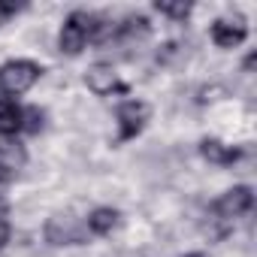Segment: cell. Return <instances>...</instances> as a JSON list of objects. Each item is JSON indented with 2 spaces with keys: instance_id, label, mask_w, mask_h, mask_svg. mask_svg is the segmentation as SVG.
<instances>
[{
  "instance_id": "7c38bea8",
  "label": "cell",
  "mask_w": 257,
  "mask_h": 257,
  "mask_svg": "<svg viewBox=\"0 0 257 257\" xmlns=\"http://www.w3.org/2000/svg\"><path fill=\"white\" fill-rule=\"evenodd\" d=\"M46 127V112L40 106H22V134H40Z\"/></svg>"
},
{
  "instance_id": "52a82bcc",
  "label": "cell",
  "mask_w": 257,
  "mask_h": 257,
  "mask_svg": "<svg viewBox=\"0 0 257 257\" xmlns=\"http://www.w3.org/2000/svg\"><path fill=\"white\" fill-rule=\"evenodd\" d=\"M85 85H88L97 97H109V94L127 91V85H121V79H118L115 67H112V64H106V61H97V64H91V67H88V73H85Z\"/></svg>"
},
{
  "instance_id": "ba28073f",
  "label": "cell",
  "mask_w": 257,
  "mask_h": 257,
  "mask_svg": "<svg viewBox=\"0 0 257 257\" xmlns=\"http://www.w3.org/2000/svg\"><path fill=\"white\" fill-rule=\"evenodd\" d=\"M200 155H203L209 164H215V167H233V164L242 158L239 149H233V146H227V143H221V140H203V143H200Z\"/></svg>"
},
{
  "instance_id": "3957f363",
  "label": "cell",
  "mask_w": 257,
  "mask_h": 257,
  "mask_svg": "<svg viewBox=\"0 0 257 257\" xmlns=\"http://www.w3.org/2000/svg\"><path fill=\"white\" fill-rule=\"evenodd\" d=\"M251 206H254V191H251L248 185H236V188L224 191V194L212 203V221L230 227V221L248 215Z\"/></svg>"
},
{
  "instance_id": "6da1fadb",
  "label": "cell",
  "mask_w": 257,
  "mask_h": 257,
  "mask_svg": "<svg viewBox=\"0 0 257 257\" xmlns=\"http://www.w3.org/2000/svg\"><path fill=\"white\" fill-rule=\"evenodd\" d=\"M94 25H97V16L88 13V10H73L67 19H64V28L58 34V49L70 58L82 55L85 46L91 43L94 37Z\"/></svg>"
},
{
  "instance_id": "9c48e42d",
  "label": "cell",
  "mask_w": 257,
  "mask_h": 257,
  "mask_svg": "<svg viewBox=\"0 0 257 257\" xmlns=\"http://www.w3.org/2000/svg\"><path fill=\"white\" fill-rule=\"evenodd\" d=\"M118 221H121L118 209H112V206H97V209L85 218V230H88V236H109V233L118 227Z\"/></svg>"
},
{
  "instance_id": "9a60e30c",
  "label": "cell",
  "mask_w": 257,
  "mask_h": 257,
  "mask_svg": "<svg viewBox=\"0 0 257 257\" xmlns=\"http://www.w3.org/2000/svg\"><path fill=\"white\" fill-rule=\"evenodd\" d=\"M10 236H13V227H10V221H0V251H4V248L10 245Z\"/></svg>"
},
{
  "instance_id": "5bb4252c",
  "label": "cell",
  "mask_w": 257,
  "mask_h": 257,
  "mask_svg": "<svg viewBox=\"0 0 257 257\" xmlns=\"http://www.w3.org/2000/svg\"><path fill=\"white\" fill-rule=\"evenodd\" d=\"M25 7L22 4H0V19H10V16H19Z\"/></svg>"
},
{
  "instance_id": "5b68a950",
  "label": "cell",
  "mask_w": 257,
  "mask_h": 257,
  "mask_svg": "<svg viewBox=\"0 0 257 257\" xmlns=\"http://www.w3.org/2000/svg\"><path fill=\"white\" fill-rule=\"evenodd\" d=\"M115 118H118V140L121 143L137 140L146 131V124H149V106L143 100H124L118 106Z\"/></svg>"
},
{
  "instance_id": "4fadbf2b",
  "label": "cell",
  "mask_w": 257,
  "mask_h": 257,
  "mask_svg": "<svg viewBox=\"0 0 257 257\" xmlns=\"http://www.w3.org/2000/svg\"><path fill=\"white\" fill-rule=\"evenodd\" d=\"M155 10H158L161 16L173 19V22H185V19L191 16V4H185V0H179V4H173V0H158Z\"/></svg>"
},
{
  "instance_id": "d6986e66",
  "label": "cell",
  "mask_w": 257,
  "mask_h": 257,
  "mask_svg": "<svg viewBox=\"0 0 257 257\" xmlns=\"http://www.w3.org/2000/svg\"><path fill=\"white\" fill-rule=\"evenodd\" d=\"M4 182H10V176H7L4 170H0V185H4Z\"/></svg>"
},
{
  "instance_id": "7a4b0ae2",
  "label": "cell",
  "mask_w": 257,
  "mask_h": 257,
  "mask_svg": "<svg viewBox=\"0 0 257 257\" xmlns=\"http://www.w3.org/2000/svg\"><path fill=\"white\" fill-rule=\"evenodd\" d=\"M43 76V67L28 61V58H13L0 67V94L7 97H22L28 94Z\"/></svg>"
},
{
  "instance_id": "277c9868",
  "label": "cell",
  "mask_w": 257,
  "mask_h": 257,
  "mask_svg": "<svg viewBox=\"0 0 257 257\" xmlns=\"http://www.w3.org/2000/svg\"><path fill=\"white\" fill-rule=\"evenodd\" d=\"M43 236L49 245L61 248V245H82L88 242V230H85V221L73 218V215H52L43 227Z\"/></svg>"
},
{
  "instance_id": "2e32d148",
  "label": "cell",
  "mask_w": 257,
  "mask_h": 257,
  "mask_svg": "<svg viewBox=\"0 0 257 257\" xmlns=\"http://www.w3.org/2000/svg\"><path fill=\"white\" fill-rule=\"evenodd\" d=\"M7 218H10V203L0 197V221H7Z\"/></svg>"
},
{
  "instance_id": "30bf717a",
  "label": "cell",
  "mask_w": 257,
  "mask_h": 257,
  "mask_svg": "<svg viewBox=\"0 0 257 257\" xmlns=\"http://www.w3.org/2000/svg\"><path fill=\"white\" fill-rule=\"evenodd\" d=\"M25 164H28V152H25V146H22L19 140H4V143H0V170H4L10 179H13Z\"/></svg>"
},
{
  "instance_id": "8fae6325",
  "label": "cell",
  "mask_w": 257,
  "mask_h": 257,
  "mask_svg": "<svg viewBox=\"0 0 257 257\" xmlns=\"http://www.w3.org/2000/svg\"><path fill=\"white\" fill-rule=\"evenodd\" d=\"M22 134V106L7 97V94H0V137H16Z\"/></svg>"
},
{
  "instance_id": "ac0fdd59",
  "label": "cell",
  "mask_w": 257,
  "mask_h": 257,
  "mask_svg": "<svg viewBox=\"0 0 257 257\" xmlns=\"http://www.w3.org/2000/svg\"><path fill=\"white\" fill-rule=\"evenodd\" d=\"M182 257H209V254H203V251H188V254H182Z\"/></svg>"
},
{
  "instance_id": "e0dca14e",
  "label": "cell",
  "mask_w": 257,
  "mask_h": 257,
  "mask_svg": "<svg viewBox=\"0 0 257 257\" xmlns=\"http://www.w3.org/2000/svg\"><path fill=\"white\" fill-rule=\"evenodd\" d=\"M254 61H257L254 55H248V58H245V73H251V70H254Z\"/></svg>"
},
{
  "instance_id": "8992f818",
  "label": "cell",
  "mask_w": 257,
  "mask_h": 257,
  "mask_svg": "<svg viewBox=\"0 0 257 257\" xmlns=\"http://www.w3.org/2000/svg\"><path fill=\"white\" fill-rule=\"evenodd\" d=\"M209 37H212V43H215L218 49H236V46H242V43L248 40V22H245L239 13L221 16V19L212 22Z\"/></svg>"
}]
</instances>
